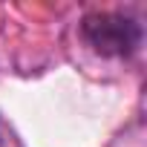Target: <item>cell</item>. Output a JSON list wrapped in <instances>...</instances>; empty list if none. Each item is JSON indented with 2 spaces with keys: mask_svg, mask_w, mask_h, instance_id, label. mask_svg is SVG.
Returning a JSON list of instances; mask_svg holds the SVG:
<instances>
[{
  "mask_svg": "<svg viewBox=\"0 0 147 147\" xmlns=\"http://www.w3.org/2000/svg\"><path fill=\"white\" fill-rule=\"evenodd\" d=\"M84 40L107 58H130L141 46V23L118 12H92L81 20Z\"/></svg>",
  "mask_w": 147,
  "mask_h": 147,
  "instance_id": "obj_1",
  "label": "cell"
},
{
  "mask_svg": "<svg viewBox=\"0 0 147 147\" xmlns=\"http://www.w3.org/2000/svg\"><path fill=\"white\" fill-rule=\"evenodd\" d=\"M0 147H3V138H0Z\"/></svg>",
  "mask_w": 147,
  "mask_h": 147,
  "instance_id": "obj_2",
  "label": "cell"
}]
</instances>
